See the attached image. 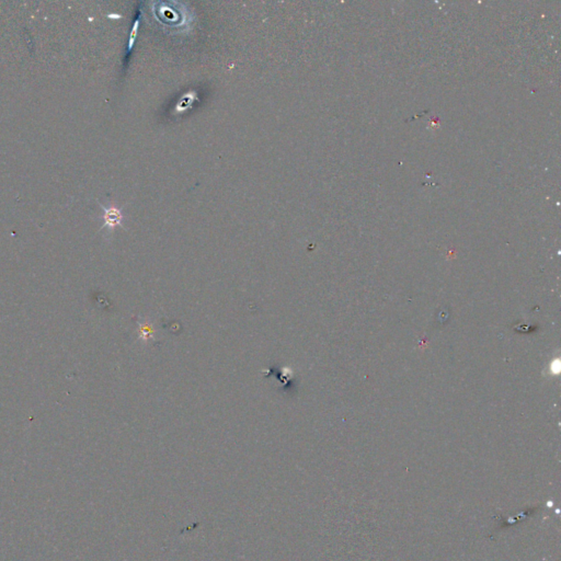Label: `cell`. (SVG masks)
Here are the masks:
<instances>
[{"label": "cell", "instance_id": "1", "mask_svg": "<svg viewBox=\"0 0 561 561\" xmlns=\"http://www.w3.org/2000/svg\"><path fill=\"white\" fill-rule=\"evenodd\" d=\"M101 207L103 208L104 212L103 227H108L109 229H114L115 227L121 226L123 220V214L121 212V209L118 208L117 206H114V205H112V206L110 207H104L103 205H101Z\"/></svg>", "mask_w": 561, "mask_h": 561}, {"label": "cell", "instance_id": "2", "mask_svg": "<svg viewBox=\"0 0 561 561\" xmlns=\"http://www.w3.org/2000/svg\"><path fill=\"white\" fill-rule=\"evenodd\" d=\"M138 328H139V337L143 341L147 342L150 337H153L154 329L153 325L148 323L147 321H138Z\"/></svg>", "mask_w": 561, "mask_h": 561}, {"label": "cell", "instance_id": "3", "mask_svg": "<svg viewBox=\"0 0 561 561\" xmlns=\"http://www.w3.org/2000/svg\"><path fill=\"white\" fill-rule=\"evenodd\" d=\"M138 24H139V21H138V20H137V21H136V22H135V24H134V28H133L132 32H131V38H129V45H128V49H132L133 45H134V42H135V39H136V37H137V31H138Z\"/></svg>", "mask_w": 561, "mask_h": 561}]
</instances>
